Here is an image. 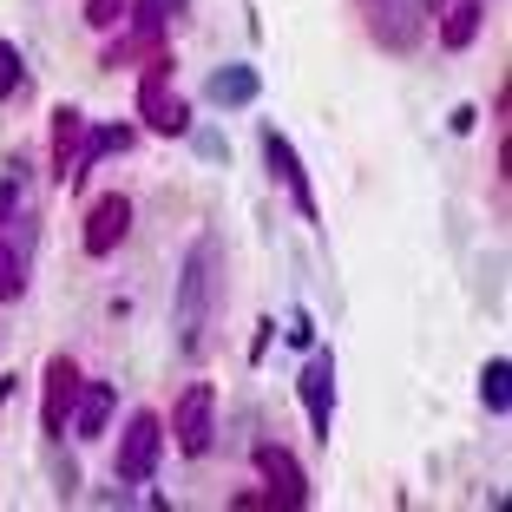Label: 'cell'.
<instances>
[{"label": "cell", "mask_w": 512, "mask_h": 512, "mask_svg": "<svg viewBox=\"0 0 512 512\" xmlns=\"http://www.w3.org/2000/svg\"><path fill=\"white\" fill-rule=\"evenodd\" d=\"M368 27L388 53H414L427 40V7L421 0H368Z\"/></svg>", "instance_id": "obj_4"}, {"label": "cell", "mask_w": 512, "mask_h": 512, "mask_svg": "<svg viewBox=\"0 0 512 512\" xmlns=\"http://www.w3.org/2000/svg\"><path fill=\"white\" fill-rule=\"evenodd\" d=\"M138 112H145V125H151V132H165V138L191 132V106H184L178 92H171L165 60L151 66V73H145V86H138Z\"/></svg>", "instance_id": "obj_5"}, {"label": "cell", "mask_w": 512, "mask_h": 512, "mask_svg": "<svg viewBox=\"0 0 512 512\" xmlns=\"http://www.w3.org/2000/svg\"><path fill=\"white\" fill-rule=\"evenodd\" d=\"M480 27H486V7H480V0H453L447 20H440V46H447V53H467V46L480 40Z\"/></svg>", "instance_id": "obj_14"}, {"label": "cell", "mask_w": 512, "mask_h": 512, "mask_svg": "<svg viewBox=\"0 0 512 512\" xmlns=\"http://www.w3.org/2000/svg\"><path fill=\"white\" fill-rule=\"evenodd\" d=\"M125 7H132V0H86V27H99V33H106V27H119V14H125Z\"/></svg>", "instance_id": "obj_19"}, {"label": "cell", "mask_w": 512, "mask_h": 512, "mask_svg": "<svg viewBox=\"0 0 512 512\" xmlns=\"http://www.w3.org/2000/svg\"><path fill=\"white\" fill-rule=\"evenodd\" d=\"M289 342H296V348L316 342V322H309V309H296V316H289Z\"/></svg>", "instance_id": "obj_20"}, {"label": "cell", "mask_w": 512, "mask_h": 512, "mask_svg": "<svg viewBox=\"0 0 512 512\" xmlns=\"http://www.w3.org/2000/svg\"><path fill=\"white\" fill-rule=\"evenodd\" d=\"M263 158H270V171H276V178H283V191L296 197V211L309 217V224H316V191H309V171H302L296 145H289V138L276 132V125H270V132H263Z\"/></svg>", "instance_id": "obj_8"}, {"label": "cell", "mask_w": 512, "mask_h": 512, "mask_svg": "<svg viewBox=\"0 0 512 512\" xmlns=\"http://www.w3.org/2000/svg\"><path fill=\"white\" fill-rule=\"evenodd\" d=\"M158 460H165V421H158L151 407H138L132 421H125V434H119V460H112V473H119L125 486H145L151 473H158Z\"/></svg>", "instance_id": "obj_2"}, {"label": "cell", "mask_w": 512, "mask_h": 512, "mask_svg": "<svg viewBox=\"0 0 512 512\" xmlns=\"http://www.w3.org/2000/svg\"><path fill=\"white\" fill-rule=\"evenodd\" d=\"M125 230H132V197L112 191V197H99V204L86 211V237L79 243H86V256H112L125 243Z\"/></svg>", "instance_id": "obj_6"}, {"label": "cell", "mask_w": 512, "mask_h": 512, "mask_svg": "<svg viewBox=\"0 0 512 512\" xmlns=\"http://www.w3.org/2000/svg\"><path fill=\"white\" fill-rule=\"evenodd\" d=\"M506 381H512L506 355H499V362H486V375H480V394H486V407H493V414H506Z\"/></svg>", "instance_id": "obj_18"}, {"label": "cell", "mask_w": 512, "mask_h": 512, "mask_svg": "<svg viewBox=\"0 0 512 512\" xmlns=\"http://www.w3.org/2000/svg\"><path fill=\"white\" fill-rule=\"evenodd\" d=\"M171 440H178V453H211L217 440V388L211 381H191V388L178 394V407H171Z\"/></svg>", "instance_id": "obj_3"}, {"label": "cell", "mask_w": 512, "mask_h": 512, "mask_svg": "<svg viewBox=\"0 0 512 512\" xmlns=\"http://www.w3.org/2000/svg\"><path fill=\"white\" fill-rule=\"evenodd\" d=\"M256 467H263V480H270V499H283V506H309V480H302V467L289 460L283 447H256Z\"/></svg>", "instance_id": "obj_10"}, {"label": "cell", "mask_w": 512, "mask_h": 512, "mask_svg": "<svg viewBox=\"0 0 512 512\" xmlns=\"http://www.w3.org/2000/svg\"><path fill=\"white\" fill-rule=\"evenodd\" d=\"M256 92H263L256 66H217V73L204 79V99H211V106H250Z\"/></svg>", "instance_id": "obj_12"}, {"label": "cell", "mask_w": 512, "mask_h": 512, "mask_svg": "<svg viewBox=\"0 0 512 512\" xmlns=\"http://www.w3.org/2000/svg\"><path fill=\"white\" fill-rule=\"evenodd\" d=\"M125 145H132V125H106V132H92V138H86V151L73 158V184L86 178L99 158H112V151H125Z\"/></svg>", "instance_id": "obj_15"}, {"label": "cell", "mask_w": 512, "mask_h": 512, "mask_svg": "<svg viewBox=\"0 0 512 512\" xmlns=\"http://www.w3.org/2000/svg\"><path fill=\"white\" fill-rule=\"evenodd\" d=\"M151 7H158V14H178V7H184V0H151Z\"/></svg>", "instance_id": "obj_21"}, {"label": "cell", "mask_w": 512, "mask_h": 512, "mask_svg": "<svg viewBox=\"0 0 512 512\" xmlns=\"http://www.w3.org/2000/svg\"><path fill=\"white\" fill-rule=\"evenodd\" d=\"M27 289V250H14V237L0 230V302H20Z\"/></svg>", "instance_id": "obj_16"}, {"label": "cell", "mask_w": 512, "mask_h": 512, "mask_svg": "<svg viewBox=\"0 0 512 512\" xmlns=\"http://www.w3.org/2000/svg\"><path fill=\"white\" fill-rule=\"evenodd\" d=\"M217 309H224V243L197 237L178 276V355H204Z\"/></svg>", "instance_id": "obj_1"}, {"label": "cell", "mask_w": 512, "mask_h": 512, "mask_svg": "<svg viewBox=\"0 0 512 512\" xmlns=\"http://www.w3.org/2000/svg\"><path fill=\"white\" fill-rule=\"evenodd\" d=\"M112 381H79V401H73V434L79 440H99L106 434V421H112Z\"/></svg>", "instance_id": "obj_11"}, {"label": "cell", "mask_w": 512, "mask_h": 512, "mask_svg": "<svg viewBox=\"0 0 512 512\" xmlns=\"http://www.w3.org/2000/svg\"><path fill=\"white\" fill-rule=\"evenodd\" d=\"M20 86H27V60H20L14 40H0V99H14Z\"/></svg>", "instance_id": "obj_17"}, {"label": "cell", "mask_w": 512, "mask_h": 512, "mask_svg": "<svg viewBox=\"0 0 512 512\" xmlns=\"http://www.w3.org/2000/svg\"><path fill=\"white\" fill-rule=\"evenodd\" d=\"M79 138H86V119H79L73 106H60V112H53V178H60V184H73Z\"/></svg>", "instance_id": "obj_13"}, {"label": "cell", "mask_w": 512, "mask_h": 512, "mask_svg": "<svg viewBox=\"0 0 512 512\" xmlns=\"http://www.w3.org/2000/svg\"><path fill=\"white\" fill-rule=\"evenodd\" d=\"M73 401H79V368L66 362V355H53V362H46V407H40L46 440L66 434V421H73Z\"/></svg>", "instance_id": "obj_7"}, {"label": "cell", "mask_w": 512, "mask_h": 512, "mask_svg": "<svg viewBox=\"0 0 512 512\" xmlns=\"http://www.w3.org/2000/svg\"><path fill=\"white\" fill-rule=\"evenodd\" d=\"M296 394H302V407H309V427H316V440H329V421H335V362H329V355H316V362L302 368Z\"/></svg>", "instance_id": "obj_9"}]
</instances>
